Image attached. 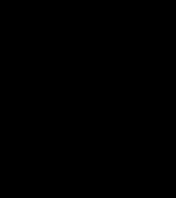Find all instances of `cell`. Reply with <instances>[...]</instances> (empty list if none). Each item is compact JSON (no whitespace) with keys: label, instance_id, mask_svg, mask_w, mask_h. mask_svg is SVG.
<instances>
[]
</instances>
